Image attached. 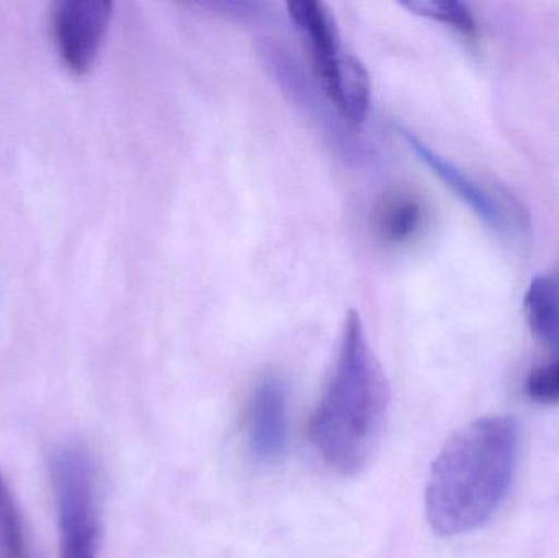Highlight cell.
<instances>
[{
	"instance_id": "8fae6325",
	"label": "cell",
	"mask_w": 559,
	"mask_h": 558,
	"mask_svg": "<svg viewBox=\"0 0 559 558\" xmlns=\"http://www.w3.org/2000/svg\"><path fill=\"white\" fill-rule=\"evenodd\" d=\"M0 558H28L22 517L0 472Z\"/></svg>"
},
{
	"instance_id": "6da1fadb",
	"label": "cell",
	"mask_w": 559,
	"mask_h": 558,
	"mask_svg": "<svg viewBox=\"0 0 559 558\" xmlns=\"http://www.w3.org/2000/svg\"><path fill=\"white\" fill-rule=\"evenodd\" d=\"M518 451L519 426L509 416L455 432L430 468L426 514L433 533L455 537L486 526L508 497Z\"/></svg>"
},
{
	"instance_id": "ba28073f",
	"label": "cell",
	"mask_w": 559,
	"mask_h": 558,
	"mask_svg": "<svg viewBox=\"0 0 559 558\" xmlns=\"http://www.w3.org/2000/svg\"><path fill=\"white\" fill-rule=\"evenodd\" d=\"M370 97L371 84L367 69L354 56L345 55L331 104L347 123L360 127L367 120Z\"/></svg>"
},
{
	"instance_id": "30bf717a",
	"label": "cell",
	"mask_w": 559,
	"mask_h": 558,
	"mask_svg": "<svg viewBox=\"0 0 559 558\" xmlns=\"http://www.w3.org/2000/svg\"><path fill=\"white\" fill-rule=\"evenodd\" d=\"M525 313L542 343H559V285L551 277L534 278L525 295Z\"/></svg>"
},
{
	"instance_id": "52a82bcc",
	"label": "cell",
	"mask_w": 559,
	"mask_h": 558,
	"mask_svg": "<svg viewBox=\"0 0 559 558\" xmlns=\"http://www.w3.org/2000/svg\"><path fill=\"white\" fill-rule=\"evenodd\" d=\"M401 136L406 141L409 150L416 154L417 159L423 161L463 203H465L478 218H481L486 225L502 231L508 228V219H506L502 206L481 189L475 180L469 179L462 169L455 164L449 163L445 157L430 150L426 143L419 140L416 134L409 130H401Z\"/></svg>"
},
{
	"instance_id": "7c38bea8",
	"label": "cell",
	"mask_w": 559,
	"mask_h": 558,
	"mask_svg": "<svg viewBox=\"0 0 559 558\" xmlns=\"http://www.w3.org/2000/svg\"><path fill=\"white\" fill-rule=\"evenodd\" d=\"M403 5L417 15L445 23L468 38H473L478 29L472 10L459 0H411Z\"/></svg>"
},
{
	"instance_id": "4fadbf2b",
	"label": "cell",
	"mask_w": 559,
	"mask_h": 558,
	"mask_svg": "<svg viewBox=\"0 0 559 558\" xmlns=\"http://www.w3.org/2000/svg\"><path fill=\"white\" fill-rule=\"evenodd\" d=\"M527 392L534 402L542 405L559 403V357L532 372L528 377Z\"/></svg>"
},
{
	"instance_id": "7a4b0ae2",
	"label": "cell",
	"mask_w": 559,
	"mask_h": 558,
	"mask_svg": "<svg viewBox=\"0 0 559 558\" xmlns=\"http://www.w3.org/2000/svg\"><path fill=\"white\" fill-rule=\"evenodd\" d=\"M390 383L368 343L358 311H348L334 369L309 419V441L332 471H364L380 444Z\"/></svg>"
},
{
	"instance_id": "8992f818",
	"label": "cell",
	"mask_w": 559,
	"mask_h": 558,
	"mask_svg": "<svg viewBox=\"0 0 559 558\" xmlns=\"http://www.w3.org/2000/svg\"><path fill=\"white\" fill-rule=\"evenodd\" d=\"M286 10L308 49L314 78L325 97L332 102L345 56L341 51L334 16L318 0H292L286 3Z\"/></svg>"
},
{
	"instance_id": "9c48e42d",
	"label": "cell",
	"mask_w": 559,
	"mask_h": 558,
	"mask_svg": "<svg viewBox=\"0 0 559 558\" xmlns=\"http://www.w3.org/2000/svg\"><path fill=\"white\" fill-rule=\"evenodd\" d=\"M424 222V206L411 193L388 197L377 213L378 235L386 242L401 245L417 235Z\"/></svg>"
},
{
	"instance_id": "5b68a950",
	"label": "cell",
	"mask_w": 559,
	"mask_h": 558,
	"mask_svg": "<svg viewBox=\"0 0 559 558\" xmlns=\"http://www.w3.org/2000/svg\"><path fill=\"white\" fill-rule=\"evenodd\" d=\"M289 406L286 383L275 373L262 377L249 396L246 436L255 461L277 464L288 448Z\"/></svg>"
},
{
	"instance_id": "3957f363",
	"label": "cell",
	"mask_w": 559,
	"mask_h": 558,
	"mask_svg": "<svg viewBox=\"0 0 559 558\" xmlns=\"http://www.w3.org/2000/svg\"><path fill=\"white\" fill-rule=\"evenodd\" d=\"M58 511L59 558L97 556V482L91 458L78 446H61L51 458Z\"/></svg>"
},
{
	"instance_id": "277c9868",
	"label": "cell",
	"mask_w": 559,
	"mask_h": 558,
	"mask_svg": "<svg viewBox=\"0 0 559 558\" xmlns=\"http://www.w3.org/2000/svg\"><path fill=\"white\" fill-rule=\"evenodd\" d=\"M114 13L110 0H61L52 13L59 55L74 74H87L97 59Z\"/></svg>"
}]
</instances>
